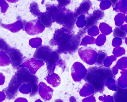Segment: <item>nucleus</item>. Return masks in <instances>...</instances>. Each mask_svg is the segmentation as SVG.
Returning <instances> with one entry per match:
<instances>
[{
  "label": "nucleus",
  "instance_id": "11",
  "mask_svg": "<svg viewBox=\"0 0 127 102\" xmlns=\"http://www.w3.org/2000/svg\"><path fill=\"white\" fill-rule=\"evenodd\" d=\"M117 91L114 94V102H127V89H123L117 86Z\"/></svg>",
  "mask_w": 127,
  "mask_h": 102
},
{
  "label": "nucleus",
  "instance_id": "15",
  "mask_svg": "<svg viewBox=\"0 0 127 102\" xmlns=\"http://www.w3.org/2000/svg\"><path fill=\"white\" fill-rule=\"evenodd\" d=\"M30 10L33 16L37 17H39L41 13L37 3L35 2H33L31 4Z\"/></svg>",
  "mask_w": 127,
  "mask_h": 102
},
{
  "label": "nucleus",
  "instance_id": "7",
  "mask_svg": "<svg viewBox=\"0 0 127 102\" xmlns=\"http://www.w3.org/2000/svg\"><path fill=\"white\" fill-rule=\"evenodd\" d=\"M5 53L9 57L12 66L15 69L19 68L23 64L24 57L19 50L11 48Z\"/></svg>",
  "mask_w": 127,
  "mask_h": 102
},
{
  "label": "nucleus",
  "instance_id": "12",
  "mask_svg": "<svg viewBox=\"0 0 127 102\" xmlns=\"http://www.w3.org/2000/svg\"><path fill=\"white\" fill-rule=\"evenodd\" d=\"M38 18V21L42 26L45 27H50L52 25V23L54 21L49 14L46 12H41Z\"/></svg>",
  "mask_w": 127,
  "mask_h": 102
},
{
  "label": "nucleus",
  "instance_id": "4",
  "mask_svg": "<svg viewBox=\"0 0 127 102\" xmlns=\"http://www.w3.org/2000/svg\"><path fill=\"white\" fill-rule=\"evenodd\" d=\"M33 57L36 60L46 63L48 69L56 64L60 58L57 51H53L50 47L46 46L38 47L35 52Z\"/></svg>",
  "mask_w": 127,
  "mask_h": 102
},
{
  "label": "nucleus",
  "instance_id": "20",
  "mask_svg": "<svg viewBox=\"0 0 127 102\" xmlns=\"http://www.w3.org/2000/svg\"><path fill=\"white\" fill-rule=\"evenodd\" d=\"M2 22L1 19H0V27H1L2 25Z\"/></svg>",
  "mask_w": 127,
  "mask_h": 102
},
{
  "label": "nucleus",
  "instance_id": "2",
  "mask_svg": "<svg viewBox=\"0 0 127 102\" xmlns=\"http://www.w3.org/2000/svg\"><path fill=\"white\" fill-rule=\"evenodd\" d=\"M45 6L46 12L54 21L62 25L68 30L72 31L78 18L74 12L65 8H61L54 4H47Z\"/></svg>",
  "mask_w": 127,
  "mask_h": 102
},
{
  "label": "nucleus",
  "instance_id": "13",
  "mask_svg": "<svg viewBox=\"0 0 127 102\" xmlns=\"http://www.w3.org/2000/svg\"><path fill=\"white\" fill-rule=\"evenodd\" d=\"M92 4V3L90 1H83L82 3H81V6L78 8L74 12L77 17L78 18L81 15L87 14L89 10L91 9Z\"/></svg>",
  "mask_w": 127,
  "mask_h": 102
},
{
  "label": "nucleus",
  "instance_id": "5",
  "mask_svg": "<svg viewBox=\"0 0 127 102\" xmlns=\"http://www.w3.org/2000/svg\"><path fill=\"white\" fill-rule=\"evenodd\" d=\"M17 73L21 77L23 83H26L30 87L32 90L30 96H32L36 95L39 89L37 77L34 75L32 74L29 70L24 67L19 68Z\"/></svg>",
  "mask_w": 127,
  "mask_h": 102
},
{
  "label": "nucleus",
  "instance_id": "21",
  "mask_svg": "<svg viewBox=\"0 0 127 102\" xmlns=\"http://www.w3.org/2000/svg\"></svg>",
  "mask_w": 127,
  "mask_h": 102
},
{
  "label": "nucleus",
  "instance_id": "10",
  "mask_svg": "<svg viewBox=\"0 0 127 102\" xmlns=\"http://www.w3.org/2000/svg\"><path fill=\"white\" fill-rule=\"evenodd\" d=\"M39 23L37 20H31L27 22L25 30L29 35H35L40 33L42 31L39 29L38 24Z\"/></svg>",
  "mask_w": 127,
  "mask_h": 102
},
{
  "label": "nucleus",
  "instance_id": "1",
  "mask_svg": "<svg viewBox=\"0 0 127 102\" xmlns=\"http://www.w3.org/2000/svg\"><path fill=\"white\" fill-rule=\"evenodd\" d=\"M81 39L79 34L75 35L72 31L62 27L55 31L50 44L53 46H57L58 52L71 53L77 50L81 43Z\"/></svg>",
  "mask_w": 127,
  "mask_h": 102
},
{
  "label": "nucleus",
  "instance_id": "16",
  "mask_svg": "<svg viewBox=\"0 0 127 102\" xmlns=\"http://www.w3.org/2000/svg\"><path fill=\"white\" fill-rule=\"evenodd\" d=\"M11 47L3 38H0V50L6 52Z\"/></svg>",
  "mask_w": 127,
  "mask_h": 102
},
{
  "label": "nucleus",
  "instance_id": "17",
  "mask_svg": "<svg viewBox=\"0 0 127 102\" xmlns=\"http://www.w3.org/2000/svg\"><path fill=\"white\" fill-rule=\"evenodd\" d=\"M107 56V54L105 53L102 51L99 52L98 54V57H97V63H102V64H103L104 60L106 58Z\"/></svg>",
  "mask_w": 127,
  "mask_h": 102
},
{
  "label": "nucleus",
  "instance_id": "9",
  "mask_svg": "<svg viewBox=\"0 0 127 102\" xmlns=\"http://www.w3.org/2000/svg\"><path fill=\"white\" fill-rule=\"evenodd\" d=\"M19 18L20 19L14 23L9 24H3L2 26L3 28L9 30L12 33L18 32L21 29L25 30L27 22L26 20H22L20 18Z\"/></svg>",
  "mask_w": 127,
  "mask_h": 102
},
{
  "label": "nucleus",
  "instance_id": "18",
  "mask_svg": "<svg viewBox=\"0 0 127 102\" xmlns=\"http://www.w3.org/2000/svg\"><path fill=\"white\" fill-rule=\"evenodd\" d=\"M0 6L1 8L2 13H5L9 7V4L5 0H0Z\"/></svg>",
  "mask_w": 127,
  "mask_h": 102
},
{
  "label": "nucleus",
  "instance_id": "8",
  "mask_svg": "<svg viewBox=\"0 0 127 102\" xmlns=\"http://www.w3.org/2000/svg\"><path fill=\"white\" fill-rule=\"evenodd\" d=\"M104 17V13L101 10H96L91 15L86 18V23L85 27L87 29H89L92 27L96 25L97 21L102 19Z\"/></svg>",
  "mask_w": 127,
  "mask_h": 102
},
{
  "label": "nucleus",
  "instance_id": "6",
  "mask_svg": "<svg viewBox=\"0 0 127 102\" xmlns=\"http://www.w3.org/2000/svg\"><path fill=\"white\" fill-rule=\"evenodd\" d=\"M23 83L22 79L16 73L11 79L8 87L3 90L8 98L11 99L15 98L18 93L19 88Z\"/></svg>",
  "mask_w": 127,
  "mask_h": 102
},
{
  "label": "nucleus",
  "instance_id": "19",
  "mask_svg": "<svg viewBox=\"0 0 127 102\" xmlns=\"http://www.w3.org/2000/svg\"><path fill=\"white\" fill-rule=\"evenodd\" d=\"M5 77L2 73H0V85H2L4 83Z\"/></svg>",
  "mask_w": 127,
  "mask_h": 102
},
{
  "label": "nucleus",
  "instance_id": "14",
  "mask_svg": "<svg viewBox=\"0 0 127 102\" xmlns=\"http://www.w3.org/2000/svg\"><path fill=\"white\" fill-rule=\"evenodd\" d=\"M9 57L6 53L2 51H0V66H6L10 64Z\"/></svg>",
  "mask_w": 127,
  "mask_h": 102
},
{
  "label": "nucleus",
  "instance_id": "3",
  "mask_svg": "<svg viewBox=\"0 0 127 102\" xmlns=\"http://www.w3.org/2000/svg\"><path fill=\"white\" fill-rule=\"evenodd\" d=\"M114 78V74L109 68L93 67L88 69L84 80L93 86L95 92L101 93L104 91L106 80Z\"/></svg>",
  "mask_w": 127,
  "mask_h": 102
}]
</instances>
